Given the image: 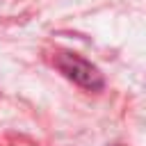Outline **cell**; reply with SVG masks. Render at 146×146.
Segmentation results:
<instances>
[{
	"instance_id": "cell-1",
	"label": "cell",
	"mask_w": 146,
	"mask_h": 146,
	"mask_svg": "<svg viewBox=\"0 0 146 146\" xmlns=\"http://www.w3.org/2000/svg\"><path fill=\"white\" fill-rule=\"evenodd\" d=\"M52 62H55L57 71H59L64 78H68L71 82H75L78 87H82V89H87V91H100L103 84H105V82H103V73H100L91 62H87L84 57H80V55H75V52H64V50H59V52H55Z\"/></svg>"
}]
</instances>
